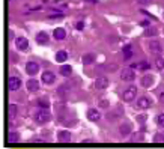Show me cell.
Segmentation results:
<instances>
[{
    "instance_id": "7c38bea8",
    "label": "cell",
    "mask_w": 164,
    "mask_h": 149,
    "mask_svg": "<svg viewBox=\"0 0 164 149\" xmlns=\"http://www.w3.org/2000/svg\"><path fill=\"white\" fill-rule=\"evenodd\" d=\"M57 138H59V141H62V143H66V141H69V140H71V134H69L68 131H59V134H57Z\"/></svg>"
},
{
    "instance_id": "3957f363",
    "label": "cell",
    "mask_w": 164,
    "mask_h": 149,
    "mask_svg": "<svg viewBox=\"0 0 164 149\" xmlns=\"http://www.w3.org/2000/svg\"><path fill=\"white\" fill-rule=\"evenodd\" d=\"M120 78L123 81H132L135 78V74H134L132 68H125L123 71H120Z\"/></svg>"
},
{
    "instance_id": "d6a6232c",
    "label": "cell",
    "mask_w": 164,
    "mask_h": 149,
    "mask_svg": "<svg viewBox=\"0 0 164 149\" xmlns=\"http://www.w3.org/2000/svg\"><path fill=\"white\" fill-rule=\"evenodd\" d=\"M138 2H140V3H147L149 0H138Z\"/></svg>"
},
{
    "instance_id": "5b68a950",
    "label": "cell",
    "mask_w": 164,
    "mask_h": 149,
    "mask_svg": "<svg viewBox=\"0 0 164 149\" xmlns=\"http://www.w3.org/2000/svg\"><path fill=\"white\" fill-rule=\"evenodd\" d=\"M95 87L99 89V90L108 87V78H107V77H98V78L95 80Z\"/></svg>"
},
{
    "instance_id": "5bb4252c",
    "label": "cell",
    "mask_w": 164,
    "mask_h": 149,
    "mask_svg": "<svg viewBox=\"0 0 164 149\" xmlns=\"http://www.w3.org/2000/svg\"><path fill=\"white\" fill-rule=\"evenodd\" d=\"M38 89H39V81H36V80H29L27 81V90L36 92Z\"/></svg>"
},
{
    "instance_id": "44dd1931",
    "label": "cell",
    "mask_w": 164,
    "mask_h": 149,
    "mask_svg": "<svg viewBox=\"0 0 164 149\" xmlns=\"http://www.w3.org/2000/svg\"><path fill=\"white\" fill-rule=\"evenodd\" d=\"M15 114H17V105H15V104H11V105H9V117L14 119Z\"/></svg>"
},
{
    "instance_id": "d4e9b609",
    "label": "cell",
    "mask_w": 164,
    "mask_h": 149,
    "mask_svg": "<svg viewBox=\"0 0 164 149\" xmlns=\"http://www.w3.org/2000/svg\"><path fill=\"white\" fill-rule=\"evenodd\" d=\"M144 35H146V36H153V35H156V29H153V27H149V26H147V30L144 32Z\"/></svg>"
},
{
    "instance_id": "f1b7e54d",
    "label": "cell",
    "mask_w": 164,
    "mask_h": 149,
    "mask_svg": "<svg viewBox=\"0 0 164 149\" xmlns=\"http://www.w3.org/2000/svg\"><path fill=\"white\" fill-rule=\"evenodd\" d=\"M39 105H42V108H48V102H47V101H42V99H41V101H39Z\"/></svg>"
},
{
    "instance_id": "1f68e13d",
    "label": "cell",
    "mask_w": 164,
    "mask_h": 149,
    "mask_svg": "<svg viewBox=\"0 0 164 149\" xmlns=\"http://www.w3.org/2000/svg\"><path fill=\"white\" fill-rule=\"evenodd\" d=\"M140 24H141L143 27H146V26H149V21H146V20H144V21H141Z\"/></svg>"
},
{
    "instance_id": "9a60e30c",
    "label": "cell",
    "mask_w": 164,
    "mask_h": 149,
    "mask_svg": "<svg viewBox=\"0 0 164 149\" xmlns=\"http://www.w3.org/2000/svg\"><path fill=\"white\" fill-rule=\"evenodd\" d=\"M36 42H38V44H47V42H48V35L44 33V32L38 33V35H36Z\"/></svg>"
},
{
    "instance_id": "8992f818",
    "label": "cell",
    "mask_w": 164,
    "mask_h": 149,
    "mask_svg": "<svg viewBox=\"0 0 164 149\" xmlns=\"http://www.w3.org/2000/svg\"><path fill=\"white\" fill-rule=\"evenodd\" d=\"M99 117H101V114H99V111L96 108H89L87 110V119L89 120L96 122V120H99Z\"/></svg>"
},
{
    "instance_id": "83f0119b",
    "label": "cell",
    "mask_w": 164,
    "mask_h": 149,
    "mask_svg": "<svg viewBox=\"0 0 164 149\" xmlns=\"http://www.w3.org/2000/svg\"><path fill=\"white\" fill-rule=\"evenodd\" d=\"M99 105H101V107H104V108H107V107H108V101L101 99V101H99Z\"/></svg>"
},
{
    "instance_id": "4fadbf2b",
    "label": "cell",
    "mask_w": 164,
    "mask_h": 149,
    "mask_svg": "<svg viewBox=\"0 0 164 149\" xmlns=\"http://www.w3.org/2000/svg\"><path fill=\"white\" fill-rule=\"evenodd\" d=\"M53 35H54V38L56 39H65V36H66V32H65V29H62V27H57V29H54V32H53Z\"/></svg>"
},
{
    "instance_id": "30bf717a",
    "label": "cell",
    "mask_w": 164,
    "mask_h": 149,
    "mask_svg": "<svg viewBox=\"0 0 164 149\" xmlns=\"http://www.w3.org/2000/svg\"><path fill=\"white\" fill-rule=\"evenodd\" d=\"M42 83H47V84H50V83H53L54 81V74L51 72V71H45V72H42Z\"/></svg>"
},
{
    "instance_id": "6da1fadb",
    "label": "cell",
    "mask_w": 164,
    "mask_h": 149,
    "mask_svg": "<svg viewBox=\"0 0 164 149\" xmlns=\"http://www.w3.org/2000/svg\"><path fill=\"white\" fill-rule=\"evenodd\" d=\"M50 119H51V114H50L48 108H41V110H38V111L35 113V120L39 122V123H45V122H48Z\"/></svg>"
},
{
    "instance_id": "9c48e42d",
    "label": "cell",
    "mask_w": 164,
    "mask_h": 149,
    "mask_svg": "<svg viewBox=\"0 0 164 149\" xmlns=\"http://www.w3.org/2000/svg\"><path fill=\"white\" fill-rule=\"evenodd\" d=\"M149 50H150V53H153V54H159L161 51H162V48H161V45H159V42H156V41H152V42H149Z\"/></svg>"
},
{
    "instance_id": "8fae6325",
    "label": "cell",
    "mask_w": 164,
    "mask_h": 149,
    "mask_svg": "<svg viewBox=\"0 0 164 149\" xmlns=\"http://www.w3.org/2000/svg\"><path fill=\"white\" fill-rule=\"evenodd\" d=\"M137 105H138L140 108H149V107L152 105V102H150V99H149V98L141 96V98H138V99H137Z\"/></svg>"
},
{
    "instance_id": "4dcf8cb0",
    "label": "cell",
    "mask_w": 164,
    "mask_h": 149,
    "mask_svg": "<svg viewBox=\"0 0 164 149\" xmlns=\"http://www.w3.org/2000/svg\"><path fill=\"white\" fill-rule=\"evenodd\" d=\"M159 102H162V104H164V92H161V93H159Z\"/></svg>"
},
{
    "instance_id": "7402d4cb",
    "label": "cell",
    "mask_w": 164,
    "mask_h": 149,
    "mask_svg": "<svg viewBox=\"0 0 164 149\" xmlns=\"http://www.w3.org/2000/svg\"><path fill=\"white\" fill-rule=\"evenodd\" d=\"M129 129H131V125H129V123H125V125L120 126V134H122V135H126V134L129 132Z\"/></svg>"
},
{
    "instance_id": "f546056e",
    "label": "cell",
    "mask_w": 164,
    "mask_h": 149,
    "mask_svg": "<svg viewBox=\"0 0 164 149\" xmlns=\"http://www.w3.org/2000/svg\"><path fill=\"white\" fill-rule=\"evenodd\" d=\"M75 27H77L78 30H83V27H84V24H83V23L80 21V23H77V24H75Z\"/></svg>"
},
{
    "instance_id": "cb8c5ba5",
    "label": "cell",
    "mask_w": 164,
    "mask_h": 149,
    "mask_svg": "<svg viewBox=\"0 0 164 149\" xmlns=\"http://www.w3.org/2000/svg\"><path fill=\"white\" fill-rule=\"evenodd\" d=\"M93 62V54H84L83 56V63H92Z\"/></svg>"
},
{
    "instance_id": "277c9868",
    "label": "cell",
    "mask_w": 164,
    "mask_h": 149,
    "mask_svg": "<svg viewBox=\"0 0 164 149\" xmlns=\"http://www.w3.org/2000/svg\"><path fill=\"white\" fill-rule=\"evenodd\" d=\"M9 90L11 92H15V90H18L20 89V86H21V80H20V77H11L9 78Z\"/></svg>"
},
{
    "instance_id": "7a4b0ae2",
    "label": "cell",
    "mask_w": 164,
    "mask_h": 149,
    "mask_svg": "<svg viewBox=\"0 0 164 149\" xmlns=\"http://www.w3.org/2000/svg\"><path fill=\"white\" fill-rule=\"evenodd\" d=\"M135 95H137V89H135L134 86H129L128 89L123 90V93H122V99L126 101V102H131V101L135 98Z\"/></svg>"
},
{
    "instance_id": "e0dca14e",
    "label": "cell",
    "mask_w": 164,
    "mask_h": 149,
    "mask_svg": "<svg viewBox=\"0 0 164 149\" xmlns=\"http://www.w3.org/2000/svg\"><path fill=\"white\" fill-rule=\"evenodd\" d=\"M152 83H153V77H152V75H144V77L141 78V84H143V87H150Z\"/></svg>"
},
{
    "instance_id": "484cf974",
    "label": "cell",
    "mask_w": 164,
    "mask_h": 149,
    "mask_svg": "<svg viewBox=\"0 0 164 149\" xmlns=\"http://www.w3.org/2000/svg\"><path fill=\"white\" fill-rule=\"evenodd\" d=\"M156 66H158L159 69H164V59H162V57L156 59Z\"/></svg>"
},
{
    "instance_id": "ac0fdd59",
    "label": "cell",
    "mask_w": 164,
    "mask_h": 149,
    "mask_svg": "<svg viewBox=\"0 0 164 149\" xmlns=\"http://www.w3.org/2000/svg\"><path fill=\"white\" fill-rule=\"evenodd\" d=\"M66 59H68L66 51H57V53H56V60H57L59 63H63Z\"/></svg>"
},
{
    "instance_id": "ffe728a7",
    "label": "cell",
    "mask_w": 164,
    "mask_h": 149,
    "mask_svg": "<svg viewBox=\"0 0 164 149\" xmlns=\"http://www.w3.org/2000/svg\"><path fill=\"white\" fill-rule=\"evenodd\" d=\"M123 56H125V60H129L132 57V51H131V47L129 45L123 47Z\"/></svg>"
},
{
    "instance_id": "52a82bcc",
    "label": "cell",
    "mask_w": 164,
    "mask_h": 149,
    "mask_svg": "<svg viewBox=\"0 0 164 149\" xmlns=\"http://www.w3.org/2000/svg\"><path fill=\"white\" fill-rule=\"evenodd\" d=\"M15 44H17V47H18L20 50H23V51L29 48V41H27L26 38H23V36L17 38V39H15Z\"/></svg>"
},
{
    "instance_id": "2e32d148",
    "label": "cell",
    "mask_w": 164,
    "mask_h": 149,
    "mask_svg": "<svg viewBox=\"0 0 164 149\" xmlns=\"http://www.w3.org/2000/svg\"><path fill=\"white\" fill-rule=\"evenodd\" d=\"M60 74H62L63 77H69V75L72 74V68H71L69 65H62V66H60Z\"/></svg>"
},
{
    "instance_id": "ba28073f",
    "label": "cell",
    "mask_w": 164,
    "mask_h": 149,
    "mask_svg": "<svg viewBox=\"0 0 164 149\" xmlns=\"http://www.w3.org/2000/svg\"><path fill=\"white\" fill-rule=\"evenodd\" d=\"M26 71H27L30 75H35V74L39 71V66H38V63H35V62H27V63H26Z\"/></svg>"
},
{
    "instance_id": "603a6c76",
    "label": "cell",
    "mask_w": 164,
    "mask_h": 149,
    "mask_svg": "<svg viewBox=\"0 0 164 149\" xmlns=\"http://www.w3.org/2000/svg\"><path fill=\"white\" fill-rule=\"evenodd\" d=\"M17 140H18V134H17V132H9L8 141H9V143H15Z\"/></svg>"
},
{
    "instance_id": "d6986e66",
    "label": "cell",
    "mask_w": 164,
    "mask_h": 149,
    "mask_svg": "<svg viewBox=\"0 0 164 149\" xmlns=\"http://www.w3.org/2000/svg\"><path fill=\"white\" fill-rule=\"evenodd\" d=\"M131 68H132V69H149L150 65H149L147 62H140V63H134Z\"/></svg>"
},
{
    "instance_id": "4316f807",
    "label": "cell",
    "mask_w": 164,
    "mask_h": 149,
    "mask_svg": "<svg viewBox=\"0 0 164 149\" xmlns=\"http://www.w3.org/2000/svg\"><path fill=\"white\" fill-rule=\"evenodd\" d=\"M158 125L159 126H164V113L158 116Z\"/></svg>"
}]
</instances>
